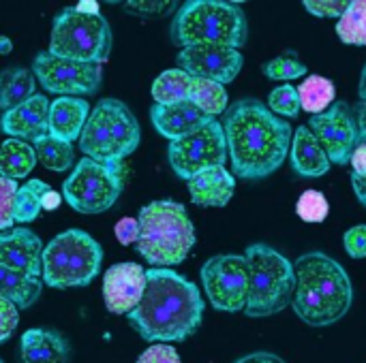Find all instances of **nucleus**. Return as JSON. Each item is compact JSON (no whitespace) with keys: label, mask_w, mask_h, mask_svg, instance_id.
<instances>
[{"label":"nucleus","mask_w":366,"mask_h":363,"mask_svg":"<svg viewBox=\"0 0 366 363\" xmlns=\"http://www.w3.org/2000/svg\"><path fill=\"white\" fill-rule=\"evenodd\" d=\"M232 173L244 180L272 175L292 148V126L257 98H240L223 113Z\"/></svg>","instance_id":"f257e3e1"},{"label":"nucleus","mask_w":366,"mask_h":363,"mask_svg":"<svg viewBox=\"0 0 366 363\" xmlns=\"http://www.w3.org/2000/svg\"><path fill=\"white\" fill-rule=\"evenodd\" d=\"M146 342H184L204 319L199 289L169 267L146 270V289L139 304L127 315Z\"/></svg>","instance_id":"f03ea898"},{"label":"nucleus","mask_w":366,"mask_h":363,"mask_svg":"<svg viewBox=\"0 0 366 363\" xmlns=\"http://www.w3.org/2000/svg\"><path fill=\"white\" fill-rule=\"evenodd\" d=\"M294 312L311 327L339 323L354 304V287L345 267L326 252H307L296 263Z\"/></svg>","instance_id":"7ed1b4c3"},{"label":"nucleus","mask_w":366,"mask_h":363,"mask_svg":"<svg viewBox=\"0 0 366 363\" xmlns=\"http://www.w3.org/2000/svg\"><path fill=\"white\" fill-rule=\"evenodd\" d=\"M137 252L152 267H172L182 263L195 248V227L182 203L161 199L139 210Z\"/></svg>","instance_id":"20e7f679"},{"label":"nucleus","mask_w":366,"mask_h":363,"mask_svg":"<svg viewBox=\"0 0 366 363\" xmlns=\"http://www.w3.org/2000/svg\"><path fill=\"white\" fill-rule=\"evenodd\" d=\"M249 24L244 11L223 0L184 2L172 21V41L176 45H227L240 49L247 45Z\"/></svg>","instance_id":"39448f33"},{"label":"nucleus","mask_w":366,"mask_h":363,"mask_svg":"<svg viewBox=\"0 0 366 363\" xmlns=\"http://www.w3.org/2000/svg\"><path fill=\"white\" fill-rule=\"evenodd\" d=\"M244 257L249 261V300L244 315L266 319L283 312L296 291L294 263L268 244H251Z\"/></svg>","instance_id":"423d86ee"},{"label":"nucleus","mask_w":366,"mask_h":363,"mask_svg":"<svg viewBox=\"0 0 366 363\" xmlns=\"http://www.w3.org/2000/svg\"><path fill=\"white\" fill-rule=\"evenodd\" d=\"M139 122L118 98H101L79 135V150L97 163L118 165L139 145Z\"/></svg>","instance_id":"0eeeda50"},{"label":"nucleus","mask_w":366,"mask_h":363,"mask_svg":"<svg viewBox=\"0 0 366 363\" xmlns=\"http://www.w3.org/2000/svg\"><path fill=\"white\" fill-rule=\"evenodd\" d=\"M103 250L86 231L58 233L43 248V282L51 289L88 287L101 272Z\"/></svg>","instance_id":"6e6552de"},{"label":"nucleus","mask_w":366,"mask_h":363,"mask_svg":"<svg viewBox=\"0 0 366 363\" xmlns=\"http://www.w3.org/2000/svg\"><path fill=\"white\" fill-rule=\"evenodd\" d=\"M47 51L64 60L103 64L112 51V28L101 13L86 15L75 6L62 9L54 19Z\"/></svg>","instance_id":"1a4fd4ad"},{"label":"nucleus","mask_w":366,"mask_h":363,"mask_svg":"<svg viewBox=\"0 0 366 363\" xmlns=\"http://www.w3.org/2000/svg\"><path fill=\"white\" fill-rule=\"evenodd\" d=\"M124 186L122 165L97 163L84 156L62 184V197L79 214L107 212Z\"/></svg>","instance_id":"9d476101"},{"label":"nucleus","mask_w":366,"mask_h":363,"mask_svg":"<svg viewBox=\"0 0 366 363\" xmlns=\"http://www.w3.org/2000/svg\"><path fill=\"white\" fill-rule=\"evenodd\" d=\"M167 156L174 173L187 182L212 167H225L227 141H225L223 124L212 118L195 133L178 141H172Z\"/></svg>","instance_id":"9b49d317"},{"label":"nucleus","mask_w":366,"mask_h":363,"mask_svg":"<svg viewBox=\"0 0 366 363\" xmlns=\"http://www.w3.org/2000/svg\"><path fill=\"white\" fill-rule=\"evenodd\" d=\"M204 291L219 312H240L249 300V261L244 255H217L202 267Z\"/></svg>","instance_id":"f8f14e48"},{"label":"nucleus","mask_w":366,"mask_h":363,"mask_svg":"<svg viewBox=\"0 0 366 363\" xmlns=\"http://www.w3.org/2000/svg\"><path fill=\"white\" fill-rule=\"evenodd\" d=\"M32 73L49 94L60 96H90L103 83V64L64 60L49 51L36 53Z\"/></svg>","instance_id":"ddd939ff"},{"label":"nucleus","mask_w":366,"mask_h":363,"mask_svg":"<svg viewBox=\"0 0 366 363\" xmlns=\"http://www.w3.org/2000/svg\"><path fill=\"white\" fill-rule=\"evenodd\" d=\"M309 131L317 137L330 163L350 165V156L360 141L354 107H350L345 101L332 103L324 113L311 116Z\"/></svg>","instance_id":"4468645a"},{"label":"nucleus","mask_w":366,"mask_h":363,"mask_svg":"<svg viewBox=\"0 0 366 363\" xmlns=\"http://www.w3.org/2000/svg\"><path fill=\"white\" fill-rule=\"evenodd\" d=\"M178 68L197 79H210L219 83H229L238 77L244 58L240 49L227 45H193L180 49L176 56Z\"/></svg>","instance_id":"2eb2a0df"},{"label":"nucleus","mask_w":366,"mask_h":363,"mask_svg":"<svg viewBox=\"0 0 366 363\" xmlns=\"http://www.w3.org/2000/svg\"><path fill=\"white\" fill-rule=\"evenodd\" d=\"M146 289V270L137 263L112 265L103 276V302L112 315H129Z\"/></svg>","instance_id":"dca6fc26"},{"label":"nucleus","mask_w":366,"mask_h":363,"mask_svg":"<svg viewBox=\"0 0 366 363\" xmlns=\"http://www.w3.org/2000/svg\"><path fill=\"white\" fill-rule=\"evenodd\" d=\"M43 248L45 246L41 237L26 227H15L6 233H0V263L28 278L41 280Z\"/></svg>","instance_id":"f3484780"},{"label":"nucleus","mask_w":366,"mask_h":363,"mask_svg":"<svg viewBox=\"0 0 366 363\" xmlns=\"http://www.w3.org/2000/svg\"><path fill=\"white\" fill-rule=\"evenodd\" d=\"M49 101L45 94H34L26 103L9 109L0 118V128L11 139H28L34 141L36 137L47 133L49 122Z\"/></svg>","instance_id":"a211bd4d"},{"label":"nucleus","mask_w":366,"mask_h":363,"mask_svg":"<svg viewBox=\"0 0 366 363\" xmlns=\"http://www.w3.org/2000/svg\"><path fill=\"white\" fill-rule=\"evenodd\" d=\"M150 120L157 133H161L169 141H178L208 124L212 118L197 109L191 101H182L174 105H154L150 109Z\"/></svg>","instance_id":"6ab92c4d"},{"label":"nucleus","mask_w":366,"mask_h":363,"mask_svg":"<svg viewBox=\"0 0 366 363\" xmlns=\"http://www.w3.org/2000/svg\"><path fill=\"white\" fill-rule=\"evenodd\" d=\"M21 363H71V344L56 329H28L19 340Z\"/></svg>","instance_id":"aec40b11"},{"label":"nucleus","mask_w":366,"mask_h":363,"mask_svg":"<svg viewBox=\"0 0 366 363\" xmlns=\"http://www.w3.org/2000/svg\"><path fill=\"white\" fill-rule=\"evenodd\" d=\"M90 118V105L79 96H60L49 105L47 133L60 141L79 139L86 122Z\"/></svg>","instance_id":"412c9836"},{"label":"nucleus","mask_w":366,"mask_h":363,"mask_svg":"<svg viewBox=\"0 0 366 363\" xmlns=\"http://www.w3.org/2000/svg\"><path fill=\"white\" fill-rule=\"evenodd\" d=\"M236 190V178L225 167H212L189 180L191 201L199 208H225Z\"/></svg>","instance_id":"4be33fe9"},{"label":"nucleus","mask_w":366,"mask_h":363,"mask_svg":"<svg viewBox=\"0 0 366 363\" xmlns=\"http://www.w3.org/2000/svg\"><path fill=\"white\" fill-rule=\"evenodd\" d=\"M292 167L302 178H322L330 169V158L309 126H298L292 139Z\"/></svg>","instance_id":"5701e85b"},{"label":"nucleus","mask_w":366,"mask_h":363,"mask_svg":"<svg viewBox=\"0 0 366 363\" xmlns=\"http://www.w3.org/2000/svg\"><path fill=\"white\" fill-rule=\"evenodd\" d=\"M36 152L32 143L21 139H6L0 145V175L9 180H24L36 165Z\"/></svg>","instance_id":"b1692460"},{"label":"nucleus","mask_w":366,"mask_h":363,"mask_svg":"<svg viewBox=\"0 0 366 363\" xmlns=\"http://www.w3.org/2000/svg\"><path fill=\"white\" fill-rule=\"evenodd\" d=\"M43 282L39 278H28L0 263V297L13 302L19 310H26L39 300Z\"/></svg>","instance_id":"393cba45"},{"label":"nucleus","mask_w":366,"mask_h":363,"mask_svg":"<svg viewBox=\"0 0 366 363\" xmlns=\"http://www.w3.org/2000/svg\"><path fill=\"white\" fill-rule=\"evenodd\" d=\"M34 73L24 66H13L0 73V107L4 111L26 103L34 96Z\"/></svg>","instance_id":"a878e982"},{"label":"nucleus","mask_w":366,"mask_h":363,"mask_svg":"<svg viewBox=\"0 0 366 363\" xmlns=\"http://www.w3.org/2000/svg\"><path fill=\"white\" fill-rule=\"evenodd\" d=\"M296 90L300 98V109L309 111L311 116L324 113L335 103L337 96L335 83L322 75H309Z\"/></svg>","instance_id":"bb28decb"},{"label":"nucleus","mask_w":366,"mask_h":363,"mask_svg":"<svg viewBox=\"0 0 366 363\" xmlns=\"http://www.w3.org/2000/svg\"><path fill=\"white\" fill-rule=\"evenodd\" d=\"M193 77L184 73L182 68H167L163 71L154 83H152V98L157 105H174L189 101V90H191Z\"/></svg>","instance_id":"cd10ccee"},{"label":"nucleus","mask_w":366,"mask_h":363,"mask_svg":"<svg viewBox=\"0 0 366 363\" xmlns=\"http://www.w3.org/2000/svg\"><path fill=\"white\" fill-rule=\"evenodd\" d=\"M189 101L210 118L225 113L227 105H229L227 90L223 83L210 81V79H197V77H193V81H191Z\"/></svg>","instance_id":"c85d7f7f"},{"label":"nucleus","mask_w":366,"mask_h":363,"mask_svg":"<svg viewBox=\"0 0 366 363\" xmlns=\"http://www.w3.org/2000/svg\"><path fill=\"white\" fill-rule=\"evenodd\" d=\"M32 148L36 152V160L45 167V169H51V171H66L73 167V158H75V152H73V145L66 143V141H60L56 137H51L49 133L36 137L32 141Z\"/></svg>","instance_id":"c756f323"},{"label":"nucleus","mask_w":366,"mask_h":363,"mask_svg":"<svg viewBox=\"0 0 366 363\" xmlns=\"http://www.w3.org/2000/svg\"><path fill=\"white\" fill-rule=\"evenodd\" d=\"M49 190L51 186H47L41 180H30L24 186H19L17 199H15V223L26 225V223L36 220L43 210V199Z\"/></svg>","instance_id":"7c9ffc66"},{"label":"nucleus","mask_w":366,"mask_h":363,"mask_svg":"<svg viewBox=\"0 0 366 363\" xmlns=\"http://www.w3.org/2000/svg\"><path fill=\"white\" fill-rule=\"evenodd\" d=\"M337 34L345 45L366 47V0L350 2V9L337 21Z\"/></svg>","instance_id":"2f4dec72"},{"label":"nucleus","mask_w":366,"mask_h":363,"mask_svg":"<svg viewBox=\"0 0 366 363\" xmlns=\"http://www.w3.org/2000/svg\"><path fill=\"white\" fill-rule=\"evenodd\" d=\"M264 75L272 81H290V79H298V77H305L309 73L307 64L298 60L296 53H283V56H277L268 62H264L262 66Z\"/></svg>","instance_id":"473e14b6"},{"label":"nucleus","mask_w":366,"mask_h":363,"mask_svg":"<svg viewBox=\"0 0 366 363\" xmlns=\"http://www.w3.org/2000/svg\"><path fill=\"white\" fill-rule=\"evenodd\" d=\"M328 212H330V203H328L324 193H320V190H305L298 197L296 214L305 223H324L328 218Z\"/></svg>","instance_id":"72a5a7b5"},{"label":"nucleus","mask_w":366,"mask_h":363,"mask_svg":"<svg viewBox=\"0 0 366 363\" xmlns=\"http://www.w3.org/2000/svg\"><path fill=\"white\" fill-rule=\"evenodd\" d=\"M268 109L272 113H277L279 118H296L300 111V98H298V90L290 83L279 86L270 92L268 96Z\"/></svg>","instance_id":"f704fd0d"},{"label":"nucleus","mask_w":366,"mask_h":363,"mask_svg":"<svg viewBox=\"0 0 366 363\" xmlns=\"http://www.w3.org/2000/svg\"><path fill=\"white\" fill-rule=\"evenodd\" d=\"M19 186L15 180L0 175V231L11 229L15 225V199Z\"/></svg>","instance_id":"c9c22d12"},{"label":"nucleus","mask_w":366,"mask_h":363,"mask_svg":"<svg viewBox=\"0 0 366 363\" xmlns=\"http://www.w3.org/2000/svg\"><path fill=\"white\" fill-rule=\"evenodd\" d=\"M305 9L322 19H341L343 13L350 9L347 0H305Z\"/></svg>","instance_id":"e433bc0d"},{"label":"nucleus","mask_w":366,"mask_h":363,"mask_svg":"<svg viewBox=\"0 0 366 363\" xmlns=\"http://www.w3.org/2000/svg\"><path fill=\"white\" fill-rule=\"evenodd\" d=\"M137 363H182V359L174 347L165 342H154L137 357Z\"/></svg>","instance_id":"4c0bfd02"},{"label":"nucleus","mask_w":366,"mask_h":363,"mask_svg":"<svg viewBox=\"0 0 366 363\" xmlns=\"http://www.w3.org/2000/svg\"><path fill=\"white\" fill-rule=\"evenodd\" d=\"M17 323H19V308L13 302L0 297V344L13 336Z\"/></svg>","instance_id":"58836bf2"},{"label":"nucleus","mask_w":366,"mask_h":363,"mask_svg":"<svg viewBox=\"0 0 366 363\" xmlns=\"http://www.w3.org/2000/svg\"><path fill=\"white\" fill-rule=\"evenodd\" d=\"M345 250L352 259H366V225H356L345 231Z\"/></svg>","instance_id":"ea45409f"},{"label":"nucleus","mask_w":366,"mask_h":363,"mask_svg":"<svg viewBox=\"0 0 366 363\" xmlns=\"http://www.w3.org/2000/svg\"><path fill=\"white\" fill-rule=\"evenodd\" d=\"M114 233L122 246L137 244L139 240V220L137 218H120L114 227Z\"/></svg>","instance_id":"a19ab883"},{"label":"nucleus","mask_w":366,"mask_h":363,"mask_svg":"<svg viewBox=\"0 0 366 363\" xmlns=\"http://www.w3.org/2000/svg\"><path fill=\"white\" fill-rule=\"evenodd\" d=\"M176 2H127V9L133 13H144V15H163L174 9Z\"/></svg>","instance_id":"79ce46f5"},{"label":"nucleus","mask_w":366,"mask_h":363,"mask_svg":"<svg viewBox=\"0 0 366 363\" xmlns=\"http://www.w3.org/2000/svg\"><path fill=\"white\" fill-rule=\"evenodd\" d=\"M350 165H352V175H366V143L358 141V145L350 156Z\"/></svg>","instance_id":"37998d69"},{"label":"nucleus","mask_w":366,"mask_h":363,"mask_svg":"<svg viewBox=\"0 0 366 363\" xmlns=\"http://www.w3.org/2000/svg\"><path fill=\"white\" fill-rule=\"evenodd\" d=\"M234 363H285V359H281L279 355L274 353H264V351H257V353H249L240 359H236Z\"/></svg>","instance_id":"c03bdc74"},{"label":"nucleus","mask_w":366,"mask_h":363,"mask_svg":"<svg viewBox=\"0 0 366 363\" xmlns=\"http://www.w3.org/2000/svg\"><path fill=\"white\" fill-rule=\"evenodd\" d=\"M354 116H356V124H358V139L366 143V101H360L358 105H354Z\"/></svg>","instance_id":"a18cd8bd"},{"label":"nucleus","mask_w":366,"mask_h":363,"mask_svg":"<svg viewBox=\"0 0 366 363\" xmlns=\"http://www.w3.org/2000/svg\"><path fill=\"white\" fill-rule=\"evenodd\" d=\"M352 188H354L358 201L366 208V175H352Z\"/></svg>","instance_id":"49530a36"},{"label":"nucleus","mask_w":366,"mask_h":363,"mask_svg":"<svg viewBox=\"0 0 366 363\" xmlns=\"http://www.w3.org/2000/svg\"><path fill=\"white\" fill-rule=\"evenodd\" d=\"M60 201H62V197L58 195V193H54V190H49L47 195H45V199H43V210H56L58 205H60Z\"/></svg>","instance_id":"de8ad7c7"},{"label":"nucleus","mask_w":366,"mask_h":363,"mask_svg":"<svg viewBox=\"0 0 366 363\" xmlns=\"http://www.w3.org/2000/svg\"><path fill=\"white\" fill-rule=\"evenodd\" d=\"M75 9H77V11H81V13H86V15H99V4H97V2H92V0H88V2H79Z\"/></svg>","instance_id":"09e8293b"},{"label":"nucleus","mask_w":366,"mask_h":363,"mask_svg":"<svg viewBox=\"0 0 366 363\" xmlns=\"http://www.w3.org/2000/svg\"><path fill=\"white\" fill-rule=\"evenodd\" d=\"M358 94H360V101H366V64H365V68H362V75H360Z\"/></svg>","instance_id":"8fccbe9b"},{"label":"nucleus","mask_w":366,"mask_h":363,"mask_svg":"<svg viewBox=\"0 0 366 363\" xmlns=\"http://www.w3.org/2000/svg\"><path fill=\"white\" fill-rule=\"evenodd\" d=\"M13 49V43L9 36H0V53H9Z\"/></svg>","instance_id":"3c124183"},{"label":"nucleus","mask_w":366,"mask_h":363,"mask_svg":"<svg viewBox=\"0 0 366 363\" xmlns=\"http://www.w3.org/2000/svg\"><path fill=\"white\" fill-rule=\"evenodd\" d=\"M0 363H4V362H2V359H0Z\"/></svg>","instance_id":"603ef678"}]
</instances>
